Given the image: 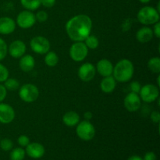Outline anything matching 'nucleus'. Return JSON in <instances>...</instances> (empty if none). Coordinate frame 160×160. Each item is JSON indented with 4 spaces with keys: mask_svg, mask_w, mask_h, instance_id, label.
Segmentation results:
<instances>
[{
    "mask_svg": "<svg viewBox=\"0 0 160 160\" xmlns=\"http://www.w3.org/2000/svg\"><path fill=\"white\" fill-rule=\"evenodd\" d=\"M66 32L73 42H84L90 35L92 20L86 14H78L71 17L66 23Z\"/></svg>",
    "mask_w": 160,
    "mask_h": 160,
    "instance_id": "nucleus-1",
    "label": "nucleus"
},
{
    "mask_svg": "<svg viewBox=\"0 0 160 160\" xmlns=\"http://www.w3.org/2000/svg\"><path fill=\"white\" fill-rule=\"evenodd\" d=\"M134 73V67L130 59H123L113 66L112 77L117 82L127 83L132 79Z\"/></svg>",
    "mask_w": 160,
    "mask_h": 160,
    "instance_id": "nucleus-2",
    "label": "nucleus"
},
{
    "mask_svg": "<svg viewBox=\"0 0 160 160\" xmlns=\"http://www.w3.org/2000/svg\"><path fill=\"white\" fill-rule=\"evenodd\" d=\"M137 19L145 26L155 24L159 21V12L152 6H144L138 12Z\"/></svg>",
    "mask_w": 160,
    "mask_h": 160,
    "instance_id": "nucleus-3",
    "label": "nucleus"
},
{
    "mask_svg": "<svg viewBox=\"0 0 160 160\" xmlns=\"http://www.w3.org/2000/svg\"><path fill=\"white\" fill-rule=\"evenodd\" d=\"M18 94L22 101L27 103H31L35 102L38 98L39 90L35 84L28 83L20 86Z\"/></svg>",
    "mask_w": 160,
    "mask_h": 160,
    "instance_id": "nucleus-4",
    "label": "nucleus"
},
{
    "mask_svg": "<svg viewBox=\"0 0 160 160\" xmlns=\"http://www.w3.org/2000/svg\"><path fill=\"white\" fill-rule=\"evenodd\" d=\"M76 134L81 140L88 142L92 140L95 135V128L89 120H83L78 123L76 128Z\"/></svg>",
    "mask_w": 160,
    "mask_h": 160,
    "instance_id": "nucleus-5",
    "label": "nucleus"
},
{
    "mask_svg": "<svg viewBox=\"0 0 160 160\" xmlns=\"http://www.w3.org/2000/svg\"><path fill=\"white\" fill-rule=\"evenodd\" d=\"M88 54V48L84 42H74L70 46L69 55L70 59L77 62H82Z\"/></svg>",
    "mask_w": 160,
    "mask_h": 160,
    "instance_id": "nucleus-6",
    "label": "nucleus"
},
{
    "mask_svg": "<svg viewBox=\"0 0 160 160\" xmlns=\"http://www.w3.org/2000/svg\"><path fill=\"white\" fill-rule=\"evenodd\" d=\"M138 95L142 101L146 103L154 102L159 97V87L152 84H145L142 87Z\"/></svg>",
    "mask_w": 160,
    "mask_h": 160,
    "instance_id": "nucleus-7",
    "label": "nucleus"
},
{
    "mask_svg": "<svg viewBox=\"0 0 160 160\" xmlns=\"http://www.w3.org/2000/svg\"><path fill=\"white\" fill-rule=\"evenodd\" d=\"M50 42L44 36H35L30 42V47L34 52L39 55H45L50 49Z\"/></svg>",
    "mask_w": 160,
    "mask_h": 160,
    "instance_id": "nucleus-8",
    "label": "nucleus"
},
{
    "mask_svg": "<svg viewBox=\"0 0 160 160\" xmlns=\"http://www.w3.org/2000/svg\"><path fill=\"white\" fill-rule=\"evenodd\" d=\"M35 15L32 11L25 10L21 11L20 13L17 15L16 23L18 27H20L22 29H29L32 28L36 23Z\"/></svg>",
    "mask_w": 160,
    "mask_h": 160,
    "instance_id": "nucleus-9",
    "label": "nucleus"
},
{
    "mask_svg": "<svg viewBox=\"0 0 160 160\" xmlns=\"http://www.w3.org/2000/svg\"><path fill=\"white\" fill-rule=\"evenodd\" d=\"M123 105H124L125 109L128 112H137L142 106V100H141L138 94L131 92L125 96L124 99H123Z\"/></svg>",
    "mask_w": 160,
    "mask_h": 160,
    "instance_id": "nucleus-10",
    "label": "nucleus"
},
{
    "mask_svg": "<svg viewBox=\"0 0 160 160\" xmlns=\"http://www.w3.org/2000/svg\"><path fill=\"white\" fill-rule=\"evenodd\" d=\"M78 77L84 82H89L92 81L96 74L95 67L91 62H85L82 64L78 69Z\"/></svg>",
    "mask_w": 160,
    "mask_h": 160,
    "instance_id": "nucleus-11",
    "label": "nucleus"
},
{
    "mask_svg": "<svg viewBox=\"0 0 160 160\" xmlns=\"http://www.w3.org/2000/svg\"><path fill=\"white\" fill-rule=\"evenodd\" d=\"M27 45L22 40H15L8 46V53L14 59H20L26 52Z\"/></svg>",
    "mask_w": 160,
    "mask_h": 160,
    "instance_id": "nucleus-12",
    "label": "nucleus"
},
{
    "mask_svg": "<svg viewBox=\"0 0 160 160\" xmlns=\"http://www.w3.org/2000/svg\"><path fill=\"white\" fill-rule=\"evenodd\" d=\"M15 110L10 105L0 102V123L9 124L15 119Z\"/></svg>",
    "mask_w": 160,
    "mask_h": 160,
    "instance_id": "nucleus-13",
    "label": "nucleus"
},
{
    "mask_svg": "<svg viewBox=\"0 0 160 160\" xmlns=\"http://www.w3.org/2000/svg\"><path fill=\"white\" fill-rule=\"evenodd\" d=\"M17 23L13 19L9 17H0V34L7 35L13 33L16 30Z\"/></svg>",
    "mask_w": 160,
    "mask_h": 160,
    "instance_id": "nucleus-14",
    "label": "nucleus"
},
{
    "mask_svg": "<svg viewBox=\"0 0 160 160\" xmlns=\"http://www.w3.org/2000/svg\"><path fill=\"white\" fill-rule=\"evenodd\" d=\"M45 152V148L42 144L38 142H32L27 145L25 152L28 156L33 159H40L44 156Z\"/></svg>",
    "mask_w": 160,
    "mask_h": 160,
    "instance_id": "nucleus-15",
    "label": "nucleus"
},
{
    "mask_svg": "<svg viewBox=\"0 0 160 160\" xmlns=\"http://www.w3.org/2000/svg\"><path fill=\"white\" fill-rule=\"evenodd\" d=\"M95 69H96V72H98L99 75L105 78V77L112 75L113 65L109 59H102L97 62Z\"/></svg>",
    "mask_w": 160,
    "mask_h": 160,
    "instance_id": "nucleus-16",
    "label": "nucleus"
},
{
    "mask_svg": "<svg viewBox=\"0 0 160 160\" xmlns=\"http://www.w3.org/2000/svg\"><path fill=\"white\" fill-rule=\"evenodd\" d=\"M153 37L154 34L152 29L148 26H144L139 28L136 33V39L142 44L148 43L153 38Z\"/></svg>",
    "mask_w": 160,
    "mask_h": 160,
    "instance_id": "nucleus-17",
    "label": "nucleus"
},
{
    "mask_svg": "<svg viewBox=\"0 0 160 160\" xmlns=\"http://www.w3.org/2000/svg\"><path fill=\"white\" fill-rule=\"evenodd\" d=\"M19 67L22 71L25 73H29L31 70H34L35 67V59L31 55L24 54L22 57L20 58Z\"/></svg>",
    "mask_w": 160,
    "mask_h": 160,
    "instance_id": "nucleus-18",
    "label": "nucleus"
},
{
    "mask_svg": "<svg viewBox=\"0 0 160 160\" xmlns=\"http://www.w3.org/2000/svg\"><path fill=\"white\" fill-rule=\"evenodd\" d=\"M117 87V81L112 75L108 77H105L100 83V88L103 93L110 94L113 92V91Z\"/></svg>",
    "mask_w": 160,
    "mask_h": 160,
    "instance_id": "nucleus-19",
    "label": "nucleus"
},
{
    "mask_svg": "<svg viewBox=\"0 0 160 160\" xmlns=\"http://www.w3.org/2000/svg\"><path fill=\"white\" fill-rule=\"evenodd\" d=\"M80 122V116L75 111H68L62 117V123L67 127H75Z\"/></svg>",
    "mask_w": 160,
    "mask_h": 160,
    "instance_id": "nucleus-20",
    "label": "nucleus"
},
{
    "mask_svg": "<svg viewBox=\"0 0 160 160\" xmlns=\"http://www.w3.org/2000/svg\"><path fill=\"white\" fill-rule=\"evenodd\" d=\"M59 60V58L58 56L57 53L55 52H50L48 51V52L45 54V59H44V61H45V65L48 66L49 67H56L58 64Z\"/></svg>",
    "mask_w": 160,
    "mask_h": 160,
    "instance_id": "nucleus-21",
    "label": "nucleus"
},
{
    "mask_svg": "<svg viewBox=\"0 0 160 160\" xmlns=\"http://www.w3.org/2000/svg\"><path fill=\"white\" fill-rule=\"evenodd\" d=\"M22 6L27 10L34 11L38 9L41 5V0H20Z\"/></svg>",
    "mask_w": 160,
    "mask_h": 160,
    "instance_id": "nucleus-22",
    "label": "nucleus"
},
{
    "mask_svg": "<svg viewBox=\"0 0 160 160\" xmlns=\"http://www.w3.org/2000/svg\"><path fill=\"white\" fill-rule=\"evenodd\" d=\"M3 83H4L3 85L5 86L6 90L11 91V92H14V91L18 90L20 87V82H19L18 80L16 79V78H8Z\"/></svg>",
    "mask_w": 160,
    "mask_h": 160,
    "instance_id": "nucleus-23",
    "label": "nucleus"
},
{
    "mask_svg": "<svg viewBox=\"0 0 160 160\" xmlns=\"http://www.w3.org/2000/svg\"><path fill=\"white\" fill-rule=\"evenodd\" d=\"M148 68L151 72L154 73H160V58L152 57L148 61Z\"/></svg>",
    "mask_w": 160,
    "mask_h": 160,
    "instance_id": "nucleus-24",
    "label": "nucleus"
},
{
    "mask_svg": "<svg viewBox=\"0 0 160 160\" xmlns=\"http://www.w3.org/2000/svg\"><path fill=\"white\" fill-rule=\"evenodd\" d=\"M84 42L88 49L95 50L99 45V41H98V38L93 34H90V35L88 36L85 40L84 41Z\"/></svg>",
    "mask_w": 160,
    "mask_h": 160,
    "instance_id": "nucleus-25",
    "label": "nucleus"
},
{
    "mask_svg": "<svg viewBox=\"0 0 160 160\" xmlns=\"http://www.w3.org/2000/svg\"><path fill=\"white\" fill-rule=\"evenodd\" d=\"M25 154H26V152L23 148H16L11 151L9 158L11 160H23L25 157Z\"/></svg>",
    "mask_w": 160,
    "mask_h": 160,
    "instance_id": "nucleus-26",
    "label": "nucleus"
},
{
    "mask_svg": "<svg viewBox=\"0 0 160 160\" xmlns=\"http://www.w3.org/2000/svg\"><path fill=\"white\" fill-rule=\"evenodd\" d=\"M13 147V143H12V140L9 138H4L0 140V148L3 150V151H10L12 149Z\"/></svg>",
    "mask_w": 160,
    "mask_h": 160,
    "instance_id": "nucleus-27",
    "label": "nucleus"
},
{
    "mask_svg": "<svg viewBox=\"0 0 160 160\" xmlns=\"http://www.w3.org/2000/svg\"><path fill=\"white\" fill-rule=\"evenodd\" d=\"M8 54V45L6 42L0 38V61L3 60Z\"/></svg>",
    "mask_w": 160,
    "mask_h": 160,
    "instance_id": "nucleus-28",
    "label": "nucleus"
},
{
    "mask_svg": "<svg viewBox=\"0 0 160 160\" xmlns=\"http://www.w3.org/2000/svg\"><path fill=\"white\" fill-rule=\"evenodd\" d=\"M35 15V19L36 21L39 22V23H44V22L46 21L48 18V15L47 13V12H45V10H39L36 12Z\"/></svg>",
    "mask_w": 160,
    "mask_h": 160,
    "instance_id": "nucleus-29",
    "label": "nucleus"
},
{
    "mask_svg": "<svg viewBox=\"0 0 160 160\" xmlns=\"http://www.w3.org/2000/svg\"><path fill=\"white\" fill-rule=\"evenodd\" d=\"M9 70L6 66L0 63V83H3L9 78Z\"/></svg>",
    "mask_w": 160,
    "mask_h": 160,
    "instance_id": "nucleus-30",
    "label": "nucleus"
},
{
    "mask_svg": "<svg viewBox=\"0 0 160 160\" xmlns=\"http://www.w3.org/2000/svg\"><path fill=\"white\" fill-rule=\"evenodd\" d=\"M141 88H142V85H141V84L138 81H134L130 84V89H131V92L139 94Z\"/></svg>",
    "mask_w": 160,
    "mask_h": 160,
    "instance_id": "nucleus-31",
    "label": "nucleus"
},
{
    "mask_svg": "<svg viewBox=\"0 0 160 160\" xmlns=\"http://www.w3.org/2000/svg\"><path fill=\"white\" fill-rule=\"evenodd\" d=\"M17 142H18V144L21 147H26L28 144L30 143V139L29 138L27 135H24V134H22L17 139Z\"/></svg>",
    "mask_w": 160,
    "mask_h": 160,
    "instance_id": "nucleus-32",
    "label": "nucleus"
},
{
    "mask_svg": "<svg viewBox=\"0 0 160 160\" xmlns=\"http://www.w3.org/2000/svg\"><path fill=\"white\" fill-rule=\"evenodd\" d=\"M150 119L154 123H159L160 122V112L158 110L152 111L150 115Z\"/></svg>",
    "mask_w": 160,
    "mask_h": 160,
    "instance_id": "nucleus-33",
    "label": "nucleus"
},
{
    "mask_svg": "<svg viewBox=\"0 0 160 160\" xmlns=\"http://www.w3.org/2000/svg\"><path fill=\"white\" fill-rule=\"evenodd\" d=\"M56 0H41V5L45 8H52L56 4Z\"/></svg>",
    "mask_w": 160,
    "mask_h": 160,
    "instance_id": "nucleus-34",
    "label": "nucleus"
},
{
    "mask_svg": "<svg viewBox=\"0 0 160 160\" xmlns=\"http://www.w3.org/2000/svg\"><path fill=\"white\" fill-rule=\"evenodd\" d=\"M7 95V90L3 84H0V102H2L6 98Z\"/></svg>",
    "mask_w": 160,
    "mask_h": 160,
    "instance_id": "nucleus-35",
    "label": "nucleus"
},
{
    "mask_svg": "<svg viewBox=\"0 0 160 160\" xmlns=\"http://www.w3.org/2000/svg\"><path fill=\"white\" fill-rule=\"evenodd\" d=\"M153 34L156 36L157 38H160V22H157L154 24V28H153Z\"/></svg>",
    "mask_w": 160,
    "mask_h": 160,
    "instance_id": "nucleus-36",
    "label": "nucleus"
},
{
    "mask_svg": "<svg viewBox=\"0 0 160 160\" xmlns=\"http://www.w3.org/2000/svg\"><path fill=\"white\" fill-rule=\"evenodd\" d=\"M131 19H127V20H124L123 25H122V28H123V31H129L130 28H131Z\"/></svg>",
    "mask_w": 160,
    "mask_h": 160,
    "instance_id": "nucleus-37",
    "label": "nucleus"
},
{
    "mask_svg": "<svg viewBox=\"0 0 160 160\" xmlns=\"http://www.w3.org/2000/svg\"><path fill=\"white\" fill-rule=\"evenodd\" d=\"M143 160H156V156L152 152H147L144 156Z\"/></svg>",
    "mask_w": 160,
    "mask_h": 160,
    "instance_id": "nucleus-38",
    "label": "nucleus"
},
{
    "mask_svg": "<svg viewBox=\"0 0 160 160\" xmlns=\"http://www.w3.org/2000/svg\"><path fill=\"white\" fill-rule=\"evenodd\" d=\"M92 117H93V114L90 111H87V112H85L84 113V117L86 120H89L90 121V120L92 119Z\"/></svg>",
    "mask_w": 160,
    "mask_h": 160,
    "instance_id": "nucleus-39",
    "label": "nucleus"
},
{
    "mask_svg": "<svg viewBox=\"0 0 160 160\" xmlns=\"http://www.w3.org/2000/svg\"><path fill=\"white\" fill-rule=\"evenodd\" d=\"M128 160H143V159H142V157H140L139 156H136V155H134V156H131V157H130Z\"/></svg>",
    "mask_w": 160,
    "mask_h": 160,
    "instance_id": "nucleus-40",
    "label": "nucleus"
},
{
    "mask_svg": "<svg viewBox=\"0 0 160 160\" xmlns=\"http://www.w3.org/2000/svg\"><path fill=\"white\" fill-rule=\"evenodd\" d=\"M138 1L140 2L145 4V3H148V2H149L151 1V0H138Z\"/></svg>",
    "mask_w": 160,
    "mask_h": 160,
    "instance_id": "nucleus-41",
    "label": "nucleus"
},
{
    "mask_svg": "<svg viewBox=\"0 0 160 160\" xmlns=\"http://www.w3.org/2000/svg\"><path fill=\"white\" fill-rule=\"evenodd\" d=\"M159 79H160V76L159 75V76H158V78H157V86H158V87H159V85H160Z\"/></svg>",
    "mask_w": 160,
    "mask_h": 160,
    "instance_id": "nucleus-42",
    "label": "nucleus"
}]
</instances>
